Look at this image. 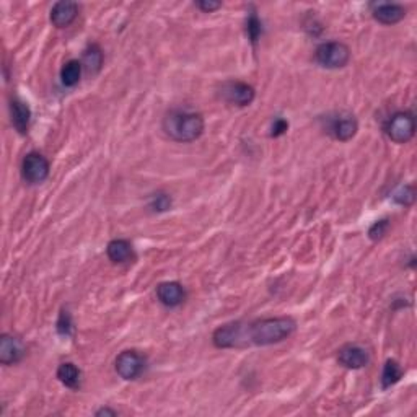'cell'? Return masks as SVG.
I'll list each match as a JSON object with an SVG mask.
<instances>
[{"instance_id": "obj_19", "label": "cell", "mask_w": 417, "mask_h": 417, "mask_svg": "<svg viewBox=\"0 0 417 417\" xmlns=\"http://www.w3.org/2000/svg\"><path fill=\"white\" fill-rule=\"evenodd\" d=\"M82 70L83 65L80 60H67L60 69V82H63L64 87H75L80 82V77H82Z\"/></svg>"}, {"instance_id": "obj_5", "label": "cell", "mask_w": 417, "mask_h": 417, "mask_svg": "<svg viewBox=\"0 0 417 417\" xmlns=\"http://www.w3.org/2000/svg\"><path fill=\"white\" fill-rule=\"evenodd\" d=\"M51 165L47 162L46 156H42L38 152H30L25 155L22 163V177L30 184H41L49 178Z\"/></svg>"}, {"instance_id": "obj_20", "label": "cell", "mask_w": 417, "mask_h": 417, "mask_svg": "<svg viewBox=\"0 0 417 417\" xmlns=\"http://www.w3.org/2000/svg\"><path fill=\"white\" fill-rule=\"evenodd\" d=\"M402 378V368L401 365L396 362V360H386L385 365H383V372H382V388L383 390H388V388L395 386L398 382Z\"/></svg>"}, {"instance_id": "obj_15", "label": "cell", "mask_w": 417, "mask_h": 417, "mask_svg": "<svg viewBox=\"0 0 417 417\" xmlns=\"http://www.w3.org/2000/svg\"><path fill=\"white\" fill-rule=\"evenodd\" d=\"M10 117L13 127H15L20 134H26L28 129H30L31 110L20 98H13L10 101Z\"/></svg>"}, {"instance_id": "obj_6", "label": "cell", "mask_w": 417, "mask_h": 417, "mask_svg": "<svg viewBox=\"0 0 417 417\" xmlns=\"http://www.w3.org/2000/svg\"><path fill=\"white\" fill-rule=\"evenodd\" d=\"M147 360L137 350H122L116 357V372L122 380H137L145 370Z\"/></svg>"}, {"instance_id": "obj_23", "label": "cell", "mask_w": 417, "mask_h": 417, "mask_svg": "<svg viewBox=\"0 0 417 417\" xmlns=\"http://www.w3.org/2000/svg\"><path fill=\"white\" fill-rule=\"evenodd\" d=\"M393 199H395L398 204H401V206H411V204L414 202V199H416L414 188H412V186H401L395 194H393Z\"/></svg>"}, {"instance_id": "obj_3", "label": "cell", "mask_w": 417, "mask_h": 417, "mask_svg": "<svg viewBox=\"0 0 417 417\" xmlns=\"http://www.w3.org/2000/svg\"><path fill=\"white\" fill-rule=\"evenodd\" d=\"M315 60L326 69L345 67L350 60V49L339 41L323 42L316 47Z\"/></svg>"}, {"instance_id": "obj_24", "label": "cell", "mask_w": 417, "mask_h": 417, "mask_svg": "<svg viewBox=\"0 0 417 417\" xmlns=\"http://www.w3.org/2000/svg\"><path fill=\"white\" fill-rule=\"evenodd\" d=\"M388 229H390V220H388V219L378 220L370 227V230H368V238L373 240V241L382 240L383 236L386 235Z\"/></svg>"}, {"instance_id": "obj_4", "label": "cell", "mask_w": 417, "mask_h": 417, "mask_svg": "<svg viewBox=\"0 0 417 417\" xmlns=\"http://www.w3.org/2000/svg\"><path fill=\"white\" fill-rule=\"evenodd\" d=\"M385 134L388 139L396 144H406L416 134V120L411 111H398L388 117L385 124Z\"/></svg>"}, {"instance_id": "obj_10", "label": "cell", "mask_w": 417, "mask_h": 417, "mask_svg": "<svg viewBox=\"0 0 417 417\" xmlns=\"http://www.w3.org/2000/svg\"><path fill=\"white\" fill-rule=\"evenodd\" d=\"M338 360L343 367L350 368V370H359V368L367 367L368 362H370V354L362 345L348 344L339 349Z\"/></svg>"}, {"instance_id": "obj_13", "label": "cell", "mask_w": 417, "mask_h": 417, "mask_svg": "<svg viewBox=\"0 0 417 417\" xmlns=\"http://www.w3.org/2000/svg\"><path fill=\"white\" fill-rule=\"evenodd\" d=\"M372 15L377 22L383 25H396L401 20H404L406 8L400 3H388V2H375L372 3Z\"/></svg>"}, {"instance_id": "obj_26", "label": "cell", "mask_w": 417, "mask_h": 417, "mask_svg": "<svg viewBox=\"0 0 417 417\" xmlns=\"http://www.w3.org/2000/svg\"><path fill=\"white\" fill-rule=\"evenodd\" d=\"M196 7L201 8L204 13H212L219 10L222 7V2H215V0H201V2L196 3Z\"/></svg>"}, {"instance_id": "obj_7", "label": "cell", "mask_w": 417, "mask_h": 417, "mask_svg": "<svg viewBox=\"0 0 417 417\" xmlns=\"http://www.w3.org/2000/svg\"><path fill=\"white\" fill-rule=\"evenodd\" d=\"M212 343L219 349H234V348H245L246 345V334H245V323H229L220 326L212 334Z\"/></svg>"}, {"instance_id": "obj_1", "label": "cell", "mask_w": 417, "mask_h": 417, "mask_svg": "<svg viewBox=\"0 0 417 417\" xmlns=\"http://www.w3.org/2000/svg\"><path fill=\"white\" fill-rule=\"evenodd\" d=\"M297 321L291 316L256 320L245 325L246 345H271L286 341L295 333Z\"/></svg>"}, {"instance_id": "obj_9", "label": "cell", "mask_w": 417, "mask_h": 417, "mask_svg": "<svg viewBox=\"0 0 417 417\" xmlns=\"http://www.w3.org/2000/svg\"><path fill=\"white\" fill-rule=\"evenodd\" d=\"M328 134L334 137L336 140L348 142L357 134L359 122L354 115L349 113H339L333 117H328V127H326Z\"/></svg>"}, {"instance_id": "obj_25", "label": "cell", "mask_w": 417, "mask_h": 417, "mask_svg": "<svg viewBox=\"0 0 417 417\" xmlns=\"http://www.w3.org/2000/svg\"><path fill=\"white\" fill-rule=\"evenodd\" d=\"M172 207V197L168 194H155L150 201V208L155 212H165Z\"/></svg>"}, {"instance_id": "obj_14", "label": "cell", "mask_w": 417, "mask_h": 417, "mask_svg": "<svg viewBox=\"0 0 417 417\" xmlns=\"http://www.w3.org/2000/svg\"><path fill=\"white\" fill-rule=\"evenodd\" d=\"M156 298L162 305L174 308L186 300V291L179 282H162L156 287Z\"/></svg>"}, {"instance_id": "obj_27", "label": "cell", "mask_w": 417, "mask_h": 417, "mask_svg": "<svg viewBox=\"0 0 417 417\" xmlns=\"http://www.w3.org/2000/svg\"><path fill=\"white\" fill-rule=\"evenodd\" d=\"M287 129H288V122L286 120H282V117H279V120L274 121V124L271 127V137H279L286 134Z\"/></svg>"}, {"instance_id": "obj_12", "label": "cell", "mask_w": 417, "mask_h": 417, "mask_svg": "<svg viewBox=\"0 0 417 417\" xmlns=\"http://www.w3.org/2000/svg\"><path fill=\"white\" fill-rule=\"evenodd\" d=\"M80 7L77 2L72 0H60V2L54 3L51 10V23L56 28H67L75 22V18L79 17Z\"/></svg>"}, {"instance_id": "obj_28", "label": "cell", "mask_w": 417, "mask_h": 417, "mask_svg": "<svg viewBox=\"0 0 417 417\" xmlns=\"http://www.w3.org/2000/svg\"><path fill=\"white\" fill-rule=\"evenodd\" d=\"M95 416H111V417H115V416H117V411L110 409V407H101V409H98L97 412H95Z\"/></svg>"}, {"instance_id": "obj_17", "label": "cell", "mask_w": 417, "mask_h": 417, "mask_svg": "<svg viewBox=\"0 0 417 417\" xmlns=\"http://www.w3.org/2000/svg\"><path fill=\"white\" fill-rule=\"evenodd\" d=\"M58 378L63 385L70 388V390H79L80 383H82V372L75 363L65 362L59 365Z\"/></svg>"}, {"instance_id": "obj_11", "label": "cell", "mask_w": 417, "mask_h": 417, "mask_svg": "<svg viewBox=\"0 0 417 417\" xmlns=\"http://www.w3.org/2000/svg\"><path fill=\"white\" fill-rule=\"evenodd\" d=\"M23 355H25V345L20 338L12 334L0 336V362L3 365L18 363Z\"/></svg>"}, {"instance_id": "obj_22", "label": "cell", "mask_w": 417, "mask_h": 417, "mask_svg": "<svg viewBox=\"0 0 417 417\" xmlns=\"http://www.w3.org/2000/svg\"><path fill=\"white\" fill-rule=\"evenodd\" d=\"M58 333L60 336H65V338H69V336H72V333H74L72 316H70V313L67 310L60 311L59 320H58Z\"/></svg>"}, {"instance_id": "obj_2", "label": "cell", "mask_w": 417, "mask_h": 417, "mask_svg": "<svg viewBox=\"0 0 417 417\" xmlns=\"http://www.w3.org/2000/svg\"><path fill=\"white\" fill-rule=\"evenodd\" d=\"M163 131L177 142H194L204 132V117L199 113L174 110L163 117Z\"/></svg>"}, {"instance_id": "obj_8", "label": "cell", "mask_w": 417, "mask_h": 417, "mask_svg": "<svg viewBox=\"0 0 417 417\" xmlns=\"http://www.w3.org/2000/svg\"><path fill=\"white\" fill-rule=\"evenodd\" d=\"M220 98L227 103L236 104V106H250L256 97L254 88L245 82L238 80H230L220 87Z\"/></svg>"}, {"instance_id": "obj_18", "label": "cell", "mask_w": 417, "mask_h": 417, "mask_svg": "<svg viewBox=\"0 0 417 417\" xmlns=\"http://www.w3.org/2000/svg\"><path fill=\"white\" fill-rule=\"evenodd\" d=\"M82 65L87 74H98L99 69L103 65V52L99 49L98 44H90L87 49L83 51L82 56Z\"/></svg>"}, {"instance_id": "obj_16", "label": "cell", "mask_w": 417, "mask_h": 417, "mask_svg": "<svg viewBox=\"0 0 417 417\" xmlns=\"http://www.w3.org/2000/svg\"><path fill=\"white\" fill-rule=\"evenodd\" d=\"M106 254L113 263L121 264V263H127V261L134 259V250H132V245L127 240H111L106 246Z\"/></svg>"}, {"instance_id": "obj_21", "label": "cell", "mask_w": 417, "mask_h": 417, "mask_svg": "<svg viewBox=\"0 0 417 417\" xmlns=\"http://www.w3.org/2000/svg\"><path fill=\"white\" fill-rule=\"evenodd\" d=\"M246 33H248L250 41L253 42V44H256V42H258L261 33H263V25H261V20H259L258 15H256L254 12L250 13L248 22H246Z\"/></svg>"}]
</instances>
